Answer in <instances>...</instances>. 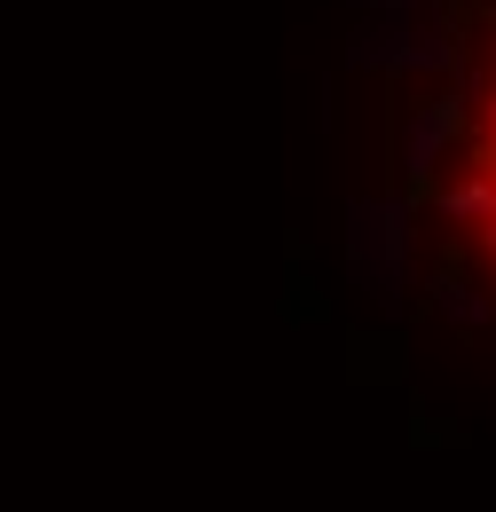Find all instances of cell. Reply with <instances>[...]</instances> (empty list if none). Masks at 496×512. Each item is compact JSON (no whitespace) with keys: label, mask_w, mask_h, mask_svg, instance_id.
<instances>
[{"label":"cell","mask_w":496,"mask_h":512,"mask_svg":"<svg viewBox=\"0 0 496 512\" xmlns=\"http://www.w3.org/2000/svg\"><path fill=\"white\" fill-rule=\"evenodd\" d=\"M426 213L449 260L496 300V16L465 48V71L426 134Z\"/></svg>","instance_id":"6da1fadb"}]
</instances>
